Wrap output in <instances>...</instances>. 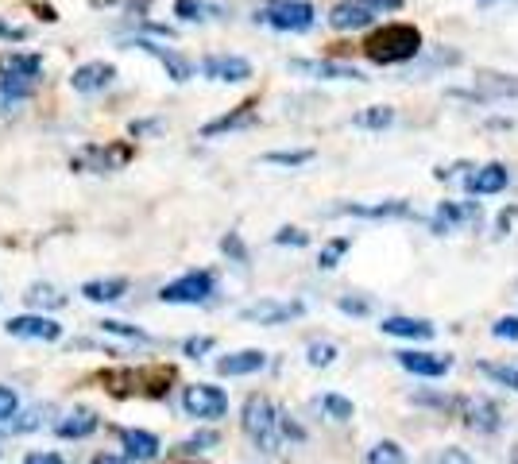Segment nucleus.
<instances>
[{
	"label": "nucleus",
	"mask_w": 518,
	"mask_h": 464,
	"mask_svg": "<svg viewBox=\"0 0 518 464\" xmlns=\"http://www.w3.org/2000/svg\"><path fill=\"white\" fill-rule=\"evenodd\" d=\"M244 434L256 441V449L263 453H279V410L275 403L267 399V395H252L248 403H244Z\"/></svg>",
	"instance_id": "nucleus-1"
},
{
	"label": "nucleus",
	"mask_w": 518,
	"mask_h": 464,
	"mask_svg": "<svg viewBox=\"0 0 518 464\" xmlns=\"http://www.w3.org/2000/svg\"><path fill=\"white\" fill-rule=\"evenodd\" d=\"M418 47H422V35L414 28H406V24H391V28H383L379 35L368 39V58L375 62H383V66H391V62H406V58L418 55Z\"/></svg>",
	"instance_id": "nucleus-2"
},
{
	"label": "nucleus",
	"mask_w": 518,
	"mask_h": 464,
	"mask_svg": "<svg viewBox=\"0 0 518 464\" xmlns=\"http://www.w3.org/2000/svg\"><path fill=\"white\" fill-rule=\"evenodd\" d=\"M213 290H217V279L209 271H186L182 279H174V283L159 290V302H167V306H202V302L213 298Z\"/></svg>",
	"instance_id": "nucleus-3"
},
{
	"label": "nucleus",
	"mask_w": 518,
	"mask_h": 464,
	"mask_svg": "<svg viewBox=\"0 0 518 464\" xmlns=\"http://www.w3.org/2000/svg\"><path fill=\"white\" fill-rule=\"evenodd\" d=\"M182 410L190 418H198V422H217V418L229 414V395L221 387H213V383H190L182 391Z\"/></svg>",
	"instance_id": "nucleus-4"
},
{
	"label": "nucleus",
	"mask_w": 518,
	"mask_h": 464,
	"mask_svg": "<svg viewBox=\"0 0 518 464\" xmlns=\"http://www.w3.org/2000/svg\"><path fill=\"white\" fill-rule=\"evenodd\" d=\"M256 20H263L267 28L275 31H294L298 35V31L314 28V4H306V0H271Z\"/></svg>",
	"instance_id": "nucleus-5"
},
{
	"label": "nucleus",
	"mask_w": 518,
	"mask_h": 464,
	"mask_svg": "<svg viewBox=\"0 0 518 464\" xmlns=\"http://www.w3.org/2000/svg\"><path fill=\"white\" fill-rule=\"evenodd\" d=\"M128 159H132V147H124V144H113V147H82V151L74 155V167H78V171L109 174V171H120V167H124Z\"/></svg>",
	"instance_id": "nucleus-6"
},
{
	"label": "nucleus",
	"mask_w": 518,
	"mask_h": 464,
	"mask_svg": "<svg viewBox=\"0 0 518 464\" xmlns=\"http://www.w3.org/2000/svg\"><path fill=\"white\" fill-rule=\"evenodd\" d=\"M202 74L213 82H225V86H240L252 78V62L240 55H209L202 62Z\"/></svg>",
	"instance_id": "nucleus-7"
},
{
	"label": "nucleus",
	"mask_w": 518,
	"mask_h": 464,
	"mask_svg": "<svg viewBox=\"0 0 518 464\" xmlns=\"http://www.w3.org/2000/svg\"><path fill=\"white\" fill-rule=\"evenodd\" d=\"M306 314L302 302H275V298H263L256 306H244L240 318L244 321H256V325H283V321H294Z\"/></svg>",
	"instance_id": "nucleus-8"
},
{
	"label": "nucleus",
	"mask_w": 518,
	"mask_h": 464,
	"mask_svg": "<svg viewBox=\"0 0 518 464\" xmlns=\"http://www.w3.org/2000/svg\"><path fill=\"white\" fill-rule=\"evenodd\" d=\"M12 337H24V341H58L62 337V325L55 318H39V314H20L4 325Z\"/></svg>",
	"instance_id": "nucleus-9"
},
{
	"label": "nucleus",
	"mask_w": 518,
	"mask_h": 464,
	"mask_svg": "<svg viewBox=\"0 0 518 464\" xmlns=\"http://www.w3.org/2000/svg\"><path fill=\"white\" fill-rule=\"evenodd\" d=\"M290 70L298 74H310V78H321V82H364V74L356 66H341V62H310V58H294Z\"/></svg>",
	"instance_id": "nucleus-10"
},
{
	"label": "nucleus",
	"mask_w": 518,
	"mask_h": 464,
	"mask_svg": "<svg viewBox=\"0 0 518 464\" xmlns=\"http://www.w3.org/2000/svg\"><path fill=\"white\" fill-rule=\"evenodd\" d=\"M132 47H140V51H147L151 58H159L163 66H167V74H171V82H190V62L178 55V51H171V47H163V43H155V39H132Z\"/></svg>",
	"instance_id": "nucleus-11"
},
{
	"label": "nucleus",
	"mask_w": 518,
	"mask_h": 464,
	"mask_svg": "<svg viewBox=\"0 0 518 464\" xmlns=\"http://www.w3.org/2000/svg\"><path fill=\"white\" fill-rule=\"evenodd\" d=\"M399 364L414 376L437 379L453 368V356H437V352H399Z\"/></svg>",
	"instance_id": "nucleus-12"
},
{
	"label": "nucleus",
	"mask_w": 518,
	"mask_h": 464,
	"mask_svg": "<svg viewBox=\"0 0 518 464\" xmlns=\"http://www.w3.org/2000/svg\"><path fill=\"white\" fill-rule=\"evenodd\" d=\"M116 70L109 62H86V66H78L74 74H70V86L78 89V93H101L105 86H113Z\"/></svg>",
	"instance_id": "nucleus-13"
},
{
	"label": "nucleus",
	"mask_w": 518,
	"mask_h": 464,
	"mask_svg": "<svg viewBox=\"0 0 518 464\" xmlns=\"http://www.w3.org/2000/svg\"><path fill=\"white\" fill-rule=\"evenodd\" d=\"M259 368H267V352H259V348H240V352H229L217 360L221 376H252Z\"/></svg>",
	"instance_id": "nucleus-14"
},
{
	"label": "nucleus",
	"mask_w": 518,
	"mask_h": 464,
	"mask_svg": "<svg viewBox=\"0 0 518 464\" xmlns=\"http://www.w3.org/2000/svg\"><path fill=\"white\" fill-rule=\"evenodd\" d=\"M507 182H511V171H507L503 163H488V167H480L476 174H468V178H464V186H468L472 194H480V198L507 190Z\"/></svg>",
	"instance_id": "nucleus-15"
},
{
	"label": "nucleus",
	"mask_w": 518,
	"mask_h": 464,
	"mask_svg": "<svg viewBox=\"0 0 518 464\" xmlns=\"http://www.w3.org/2000/svg\"><path fill=\"white\" fill-rule=\"evenodd\" d=\"M375 20L372 8H364L360 0H341L333 12H329V24L337 31H356V28H368Z\"/></svg>",
	"instance_id": "nucleus-16"
},
{
	"label": "nucleus",
	"mask_w": 518,
	"mask_h": 464,
	"mask_svg": "<svg viewBox=\"0 0 518 464\" xmlns=\"http://www.w3.org/2000/svg\"><path fill=\"white\" fill-rule=\"evenodd\" d=\"M464 422L480 434H495L499 430V406L491 399H464Z\"/></svg>",
	"instance_id": "nucleus-17"
},
{
	"label": "nucleus",
	"mask_w": 518,
	"mask_h": 464,
	"mask_svg": "<svg viewBox=\"0 0 518 464\" xmlns=\"http://www.w3.org/2000/svg\"><path fill=\"white\" fill-rule=\"evenodd\" d=\"M120 445L128 461H155L159 457V437L147 430H120Z\"/></svg>",
	"instance_id": "nucleus-18"
},
{
	"label": "nucleus",
	"mask_w": 518,
	"mask_h": 464,
	"mask_svg": "<svg viewBox=\"0 0 518 464\" xmlns=\"http://www.w3.org/2000/svg\"><path fill=\"white\" fill-rule=\"evenodd\" d=\"M387 337H406V341H430L433 329L430 321H422V318H383V325H379Z\"/></svg>",
	"instance_id": "nucleus-19"
},
{
	"label": "nucleus",
	"mask_w": 518,
	"mask_h": 464,
	"mask_svg": "<svg viewBox=\"0 0 518 464\" xmlns=\"http://www.w3.org/2000/svg\"><path fill=\"white\" fill-rule=\"evenodd\" d=\"M480 217V205H457V202H441L437 205V232H453L457 225H468Z\"/></svg>",
	"instance_id": "nucleus-20"
},
{
	"label": "nucleus",
	"mask_w": 518,
	"mask_h": 464,
	"mask_svg": "<svg viewBox=\"0 0 518 464\" xmlns=\"http://www.w3.org/2000/svg\"><path fill=\"white\" fill-rule=\"evenodd\" d=\"M93 430H97V414H93V410H74V414H66L62 422H55V434L66 437V441L89 437Z\"/></svg>",
	"instance_id": "nucleus-21"
},
{
	"label": "nucleus",
	"mask_w": 518,
	"mask_h": 464,
	"mask_svg": "<svg viewBox=\"0 0 518 464\" xmlns=\"http://www.w3.org/2000/svg\"><path fill=\"white\" fill-rule=\"evenodd\" d=\"M43 58L39 55H0V78H39Z\"/></svg>",
	"instance_id": "nucleus-22"
},
{
	"label": "nucleus",
	"mask_w": 518,
	"mask_h": 464,
	"mask_svg": "<svg viewBox=\"0 0 518 464\" xmlns=\"http://www.w3.org/2000/svg\"><path fill=\"white\" fill-rule=\"evenodd\" d=\"M89 302H120L124 294H128V279H93L82 287Z\"/></svg>",
	"instance_id": "nucleus-23"
},
{
	"label": "nucleus",
	"mask_w": 518,
	"mask_h": 464,
	"mask_svg": "<svg viewBox=\"0 0 518 464\" xmlns=\"http://www.w3.org/2000/svg\"><path fill=\"white\" fill-rule=\"evenodd\" d=\"M256 120V109L252 105H240L236 113H229V116H221V120H209L202 128V136H221V132H236V128H248Z\"/></svg>",
	"instance_id": "nucleus-24"
},
{
	"label": "nucleus",
	"mask_w": 518,
	"mask_h": 464,
	"mask_svg": "<svg viewBox=\"0 0 518 464\" xmlns=\"http://www.w3.org/2000/svg\"><path fill=\"white\" fill-rule=\"evenodd\" d=\"M31 93H35V78H0V109L12 113V105H20Z\"/></svg>",
	"instance_id": "nucleus-25"
},
{
	"label": "nucleus",
	"mask_w": 518,
	"mask_h": 464,
	"mask_svg": "<svg viewBox=\"0 0 518 464\" xmlns=\"http://www.w3.org/2000/svg\"><path fill=\"white\" fill-rule=\"evenodd\" d=\"M337 213L348 217H410V205L406 202H379V205H341Z\"/></svg>",
	"instance_id": "nucleus-26"
},
{
	"label": "nucleus",
	"mask_w": 518,
	"mask_h": 464,
	"mask_svg": "<svg viewBox=\"0 0 518 464\" xmlns=\"http://www.w3.org/2000/svg\"><path fill=\"white\" fill-rule=\"evenodd\" d=\"M352 124H356V128H368V132H383V128L395 124V109H387V105H368L364 113L352 116Z\"/></svg>",
	"instance_id": "nucleus-27"
},
{
	"label": "nucleus",
	"mask_w": 518,
	"mask_h": 464,
	"mask_svg": "<svg viewBox=\"0 0 518 464\" xmlns=\"http://www.w3.org/2000/svg\"><path fill=\"white\" fill-rule=\"evenodd\" d=\"M174 16H182V20H190V24H202V20L221 16V8L202 4V0H174Z\"/></svg>",
	"instance_id": "nucleus-28"
},
{
	"label": "nucleus",
	"mask_w": 518,
	"mask_h": 464,
	"mask_svg": "<svg viewBox=\"0 0 518 464\" xmlns=\"http://www.w3.org/2000/svg\"><path fill=\"white\" fill-rule=\"evenodd\" d=\"M24 298H28V306H39V310H58V306L66 302L51 283H31Z\"/></svg>",
	"instance_id": "nucleus-29"
},
{
	"label": "nucleus",
	"mask_w": 518,
	"mask_h": 464,
	"mask_svg": "<svg viewBox=\"0 0 518 464\" xmlns=\"http://www.w3.org/2000/svg\"><path fill=\"white\" fill-rule=\"evenodd\" d=\"M364 464H406V449L395 441H379L375 449H368Z\"/></svg>",
	"instance_id": "nucleus-30"
},
{
	"label": "nucleus",
	"mask_w": 518,
	"mask_h": 464,
	"mask_svg": "<svg viewBox=\"0 0 518 464\" xmlns=\"http://www.w3.org/2000/svg\"><path fill=\"white\" fill-rule=\"evenodd\" d=\"M348 248H352V236H337V240H329V244L321 248V256H317V267H321V271H333Z\"/></svg>",
	"instance_id": "nucleus-31"
},
{
	"label": "nucleus",
	"mask_w": 518,
	"mask_h": 464,
	"mask_svg": "<svg viewBox=\"0 0 518 464\" xmlns=\"http://www.w3.org/2000/svg\"><path fill=\"white\" fill-rule=\"evenodd\" d=\"M101 325V333H113V337H124V341H136V345H147L151 337H147L144 329H136V325H128V321H97Z\"/></svg>",
	"instance_id": "nucleus-32"
},
{
	"label": "nucleus",
	"mask_w": 518,
	"mask_h": 464,
	"mask_svg": "<svg viewBox=\"0 0 518 464\" xmlns=\"http://www.w3.org/2000/svg\"><path fill=\"white\" fill-rule=\"evenodd\" d=\"M484 376L503 383V387H511V391H518V360H511V364H484Z\"/></svg>",
	"instance_id": "nucleus-33"
},
{
	"label": "nucleus",
	"mask_w": 518,
	"mask_h": 464,
	"mask_svg": "<svg viewBox=\"0 0 518 464\" xmlns=\"http://www.w3.org/2000/svg\"><path fill=\"white\" fill-rule=\"evenodd\" d=\"M306 360H310V368H329L337 360V345L333 341H314L306 348Z\"/></svg>",
	"instance_id": "nucleus-34"
},
{
	"label": "nucleus",
	"mask_w": 518,
	"mask_h": 464,
	"mask_svg": "<svg viewBox=\"0 0 518 464\" xmlns=\"http://www.w3.org/2000/svg\"><path fill=\"white\" fill-rule=\"evenodd\" d=\"M321 410H325L329 418H337V422H348V418H352V403H348L345 395H337V391L321 395Z\"/></svg>",
	"instance_id": "nucleus-35"
},
{
	"label": "nucleus",
	"mask_w": 518,
	"mask_h": 464,
	"mask_svg": "<svg viewBox=\"0 0 518 464\" xmlns=\"http://www.w3.org/2000/svg\"><path fill=\"white\" fill-rule=\"evenodd\" d=\"M310 159H314V151H267L263 155V163H275V167H302Z\"/></svg>",
	"instance_id": "nucleus-36"
},
{
	"label": "nucleus",
	"mask_w": 518,
	"mask_h": 464,
	"mask_svg": "<svg viewBox=\"0 0 518 464\" xmlns=\"http://www.w3.org/2000/svg\"><path fill=\"white\" fill-rule=\"evenodd\" d=\"M43 414H51V406H35V410H28L20 422H12V434H28V430H39L43 426Z\"/></svg>",
	"instance_id": "nucleus-37"
},
{
	"label": "nucleus",
	"mask_w": 518,
	"mask_h": 464,
	"mask_svg": "<svg viewBox=\"0 0 518 464\" xmlns=\"http://www.w3.org/2000/svg\"><path fill=\"white\" fill-rule=\"evenodd\" d=\"M16 410H20V395H16L12 387H4V383H0V422L16 418Z\"/></svg>",
	"instance_id": "nucleus-38"
},
{
	"label": "nucleus",
	"mask_w": 518,
	"mask_h": 464,
	"mask_svg": "<svg viewBox=\"0 0 518 464\" xmlns=\"http://www.w3.org/2000/svg\"><path fill=\"white\" fill-rule=\"evenodd\" d=\"M491 333H495L499 341H518V318H499L491 325Z\"/></svg>",
	"instance_id": "nucleus-39"
},
{
	"label": "nucleus",
	"mask_w": 518,
	"mask_h": 464,
	"mask_svg": "<svg viewBox=\"0 0 518 464\" xmlns=\"http://www.w3.org/2000/svg\"><path fill=\"white\" fill-rule=\"evenodd\" d=\"M275 244H294V248H302V244H310V236L302 229H279L275 232Z\"/></svg>",
	"instance_id": "nucleus-40"
},
{
	"label": "nucleus",
	"mask_w": 518,
	"mask_h": 464,
	"mask_svg": "<svg viewBox=\"0 0 518 464\" xmlns=\"http://www.w3.org/2000/svg\"><path fill=\"white\" fill-rule=\"evenodd\" d=\"M209 348H213V337H190V341H186V345H182V352H186V356H194V360H198V356H205V352H209Z\"/></svg>",
	"instance_id": "nucleus-41"
},
{
	"label": "nucleus",
	"mask_w": 518,
	"mask_h": 464,
	"mask_svg": "<svg viewBox=\"0 0 518 464\" xmlns=\"http://www.w3.org/2000/svg\"><path fill=\"white\" fill-rule=\"evenodd\" d=\"M209 445H217V434H198V437H190V441H186L182 449H186V453H205Z\"/></svg>",
	"instance_id": "nucleus-42"
},
{
	"label": "nucleus",
	"mask_w": 518,
	"mask_h": 464,
	"mask_svg": "<svg viewBox=\"0 0 518 464\" xmlns=\"http://www.w3.org/2000/svg\"><path fill=\"white\" fill-rule=\"evenodd\" d=\"M433 464H472V457L464 449H445V453L433 457Z\"/></svg>",
	"instance_id": "nucleus-43"
},
{
	"label": "nucleus",
	"mask_w": 518,
	"mask_h": 464,
	"mask_svg": "<svg viewBox=\"0 0 518 464\" xmlns=\"http://www.w3.org/2000/svg\"><path fill=\"white\" fill-rule=\"evenodd\" d=\"M364 8H372L375 16H383V12H395V8H403V0H360Z\"/></svg>",
	"instance_id": "nucleus-44"
},
{
	"label": "nucleus",
	"mask_w": 518,
	"mask_h": 464,
	"mask_svg": "<svg viewBox=\"0 0 518 464\" xmlns=\"http://www.w3.org/2000/svg\"><path fill=\"white\" fill-rule=\"evenodd\" d=\"M341 310H345V314H356V318H360V314H368L372 306H368L364 298H341Z\"/></svg>",
	"instance_id": "nucleus-45"
},
{
	"label": "nucleus",
	"mask_w": 518,
	"mask_h": 464,
	"mask_svg": "<svg viewBox=\"0 0 518 464\" xmlns=\"http://www.w3.org/2000/svg\"><path fill=\"white\" fill-rule=\"evenodd\" d=\"M24 464H66V461H62V453H28Z\"/></svg>",
	"instance_id": "nucleus-46"
},
{
	"label": "nucleus",
	"mask_w": 518,
	"mask_h": 464,
	"mask_svg": "<svg viewBox=\"0 0 518 464\" xmlns=\"http://www.w3.org/2000/svg\"><path fill=\"white\" fill-rule=\"evenodd\" d=\"M93 464H132V461H128V457H116V453H97Z\"/></svg>",
	"instance_id": "nucleus-47"
},
{
	"label": "nucleus",
	"mask_w": 518,
	"mask_h": 464,
	"mask_svg": "<svg viewBox=\"0 0 518 464\" xmlns=\"http://www.w3.org/2000/svg\"><path fill=\"white\" fill-rule=\"evenodd\" d=\"M0 39H24V28H12V24L0 20Z\"/></svg>",
	"instance_id": "nucleus-48"
},
{
	"label": "nucleus",
	"mask_w": 518,
	"mask_h": 464,
	"mask_svg": "<svg viewBox=\"0 0 518 464\" xmlns=\"http://www.w3.org/2000/svg\"><path fill=\"white\" fill-rule=\"evenodd\" d=\"M159 128H163L159 120H144V124H132V132H136V136H140V132H159Z\"/></svg>",
	"instance_id": "nucleus-49"
},
{
	"label": "nucleus",
	"mask_w": 518,
	"mask_h": 464,
	"mask_svg": "<svg viewBox=\"0 0 518 464\" xmlns=\"http://www.w3.org/2000/svg\"><path fill=\"white\" fill-rule=\"evenodd\" d=\"M225 252H232L236 260H244V248H240V240H236V236H229V240H225Z\"/></svg>",
	"instance_id": "nucleus-50"
},
{
	"label": "nucleus",
	"mask_w": 518,
	"mask_h": 464,
	"mask_svg": "<svg viewBox=\"0 0 518 464\" xmlns=\"http://www.w3.org/2000/svg\"><path fill=\"white\" fill-rule=\"evenodd\" d=\"M511 464H518V449H515V453H511Z\"/></svg>",
	"instance_id": "nucleus-51"
},
{
	"label": "nucleus",
	"mask_w": 518,
	"mask_h": 464,
	"mask_svg": "<svg viewBox=\"0 0 518 464\" xmlns=\"http://www.w3.org/2000/svg\"><path fill=\"white\" fill-rule=\"evenodd\" d=\"M0 457H4V449H0Z\"/></svg>",
	"instance_id": "nucleus-52"
},
{
	"label": "nucleus",
	"mask_w": 518,
	"mask_h": 464,
	"mask_svg": "<svg viewBox=\"0 0 518 464\" xmlns=\"http://www.w3.org/2000/svg\"><path fill=\"white\" fill-rule=\"evenodd\" d=\"M430 464H433V461H430Z\"/></svg>",
	"instance_id": "nucleus-53"
}]
</instances>
